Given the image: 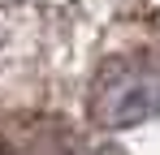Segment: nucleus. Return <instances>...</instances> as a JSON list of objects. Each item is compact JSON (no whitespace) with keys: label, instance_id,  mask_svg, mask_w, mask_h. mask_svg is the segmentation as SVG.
Wrapping results in <instances>:
<instances>
[{"label":"nucleus","instance_id":"nucleus-1","mask_svg":"<svg viewBox=\"0 0 160 155\" xmlns=\"http://www.w3.org/2000/svg\"><path fill=\"white\" fill-rule=\"evenodd\" d=\"M160 112V52H130L108 60L91 86V121L126 129Z\"/></svg>","mask_w":160,"mask_h":155},{"label":"nucleus","instance_id":"nucleus-2","mask_svg":"<svg viewBox=\"0 0 160 155\" xmlns=\"http://www.w3.org/2000/svg\"><path fill=\"white\" fill-rule=\"evenodd\" d=\"M4 155H74V134L56 116H22L0 134Z\"/></svg>","mask_w":160,"mask_h":155},{"label":"nucleus","instance_id":"nucleus-3","mask_svg":"<svg viewBox=\"0 0 160 155\" xmlns=\"http://www.w3.org/2000/svg\"><path fill=\"white\" fill-rule=\"evenodd\" d=\"M4 39H9V22H4V13H0V56H4Z\"/></svg>","mask_w":160,"mask_h":155}]
</instances>
